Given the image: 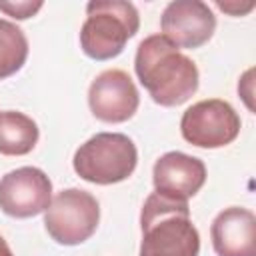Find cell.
<instances>
[{"mask_svg": "<svg viewBox=\"0 0 256 256\" xmlns=\"http://www.w3.org/2000/svg\"><path fill=\"white\" fill-rule=\"evenodd\" d=\"M252 76H254V70L250 68V70H246V74L238 82V92H240V96L244 98V102H246V106L250 110H254V104H252V86H254V80H252Z\"/></svg>", "mask_w": 256, "mask_h": 256, "instance_id": "obj_15", "label": "cell"}, {"mask_svg": "<svg viewBox=\"0 0 256 256\" xmlns=\"http://www.w3.org/2000/svg\"><path fill=\"white\" fill-rule=\"evenodd\" d=\"M88 104L92 114L108 124H120L134 116L140 96L132 78L118 68L100 72L88 90Z\"/></svg>", "mask_w": 256, "mask_h": 256, "instance_id": "obj_8", "label": "cell"}, {"mask_svg": "<svg viewBox=\"0 0 256 256\" xmlns=\"http://www.w3.org/2000/svg\"><path fill=\"white\" fill-rule=\"evenodd\" d=\"M210 238L218 256H256L254 212L240 206L222 210L210 226Z\"/></svg>", "mask_w": 256, "mask_h": 256, "instance_id": "obj_11", "label": "cell"}, {"mask_svg": "<svg viewBox=\"0 0 256 256\" xmlns=\"http://www.w3.org/2000/svg\"><path fill=\"white\" fill-rule=\"evenodd\" d=\"M180 132L192 146L222 148L240 134V116L224 100H200L182 114Z\"/></svg>", "mask_w": 256, "mask_h": 256, "instance_id": "obj_6", "label": "cell"}, {"mask_svg": "<svg viewBox=\"0 0 256 256\" xmlns=\"http://www.w3.org/2000/svg\"><path fill=\"white\" fill-rule=\"evenodd\" d=\"M140 256H198L200 234L190 220L188 200L152 192L140 212Z\"/></svg>", "mask_w": 256, "mask_h": 256, "instance_id": "obj_2", "label": "cell"}, {"mask_svg": "<svg viewBox=\"0 0 256 256\" xmlns=\"http://www.w3.org/2000/svg\"><path fill=\"white\" fill-rule=\"evenodd\" d=\"M134 70L150 98L160 106H180L198 90L196 64L162 34H152L138 44Z\"/></svg>", "mask_w": 256, "mask_h": 256, "instance_id": "obj_1", "label": "cell"}, {"mask_svg": "<svg viewBox=\"0 0 256 256\" xmlns=\"http://www.w3.org/2000/svg\"><path fill=\"white\" fill-rule=\"evenodd\" d=\"M98 220V200L80 188H66L58 192L44 212L46 232L54 242L62 246H76L86 242L96 232Z\"/></svg>", "mask_w": 256, "mask_h": 256, "instance_id": "obj_5", "label": "cell"}, {"mask_svg": "<svg viewBox=\"0 0 256 256\" xmlns=\"http://www.w3.org/2000/svg\"><path fill=\"white\" fill-rule=\"evenodd\" d=\"M76 174L92 184H116L126 180L136 164L138 152L134 142L120 132H98L74 152Z\"/></svg>", "mask_w": 256, "mask_h": 256, "instance_id": "obj_4", "label": "cell"}, {"mask_svg": "<svg viewBox=\"0 0 256 256\" xmlns=\"http://www.w3.org/2000/svg\"><path fill=\"white\" fill-rule=\"evenodd\" d=\"M38 136V126L30 116L14 110L0 112V154L24 156L32 152Z\"/></svg>", "mask_w": 256, "mask_h": 256, "instance_id": "obj_12", "label": "cell"}, {"mask_svg": "<svg viewBox=\"0 0 256 256\" xmlns=\"http://www.w3.org/2000/svg\"><path fill=\"white\" fill-rule=\"evenodd\" d=\"M0 256H14L12 250H10V246L6 244V240L2 236H0Z\"/></svg>", "mask_w": 256, "mask_h": 256, "instance_id": "obj_17", "label": "cell"}, {"mask_svg": "<svg viewBox=\"0 0 256 256\" xmlns=\"http://www.w3.org/2000/svg\"><path fill=\"white\" fill-rule=\"evenodd\" d=\"M52 202L50 178L34 166L16 168L0 178V210L12 218H32Z\"/></svg>", "mask_w": 256, "mask_h": 256, "instance_id": "obj_7", "label": "cell"}, {"mask_svg": "<svg viewBox=\"0 0 256 256\" xmlns=\"http://www.w3.org/2000/svg\"><path fill=\"white\" fill-rule=\"evenodd\" d=\"M162 36L178 48H200L216 30V16L200 0H174L160 16Z\"/></svg>", "mask_w": 256, "mask_h": 256, "instance_id": "obj_9", "label": "cell"}, {"mask_svg": "<svg viewBox=\"0 0 256 256\" xmlns=\"http://www.w3.org/2000/svg\"><path fill=\"white\" fill-rule=\"evenodd\" d=\"M154 192L176 200L192 198L206 182V166L200 158L188 156L184 152L162 154L152 170Z\"/></svg>", "mask_w": 256, "mask_h": 256, "instance_id": "obj_10", "label": "cell"}, {"mask_svg": "<svg viewBox=\"0 0 256 256\" xmlns=\"http://www.w3.org/2000/svg\"><path fill=\"white\" fill-rule=\"evenodd\" d=\"M28 58V40L22 28L0 18V80L16 74Z\"/></svg>", "mask_w": 256, "mask_h": 256, "instance_id": "obj_13", "label": "cell"}, {"mask_svg": "<svg viewBox=\"0 0 256 256\" xmlns=\"http://www.w3.org/2000/svg\"><path fill=\"white\" fill-rule=\"evenodd\" d=\"M86 14L80 48L92 60L116 58L140 28V16L132 2L92 0L86 4Z\"/></svg>", "mask_w": 256, "mask_h": 256, "instance_id": "obj_3", "label": "cell"}, {"mask_svg": "<svg viewBox=\"0 0 256 256\" xmlns=\"http://www.w3.org/2000/svg\"><path fill=\"white\" fill-rule=\"evenodd\" d=\"M42 8L40 0H0V10L6 16H12L16 20H26L30 16H34L38 10Z\"/></svg>", "mask_w": 256, "mask_h": 256, "instance_id": "obj_14", "label": "cell"}, {"mask_svg": "<svg viewBox=\"0 0 256 256\" xmlns=\"http://www.w3.org/2000/svg\"><path fill=\"white\" fill-rule=\"evenodd\" d=\"M216 6L232 16H242V14H248L252 8H254V2H246V4H238V2H216Z\"/></svg>", "mask_w": 256, "mask_h": 256, "instance_id": "obj_16", "label": "cell"}]
</instances>
